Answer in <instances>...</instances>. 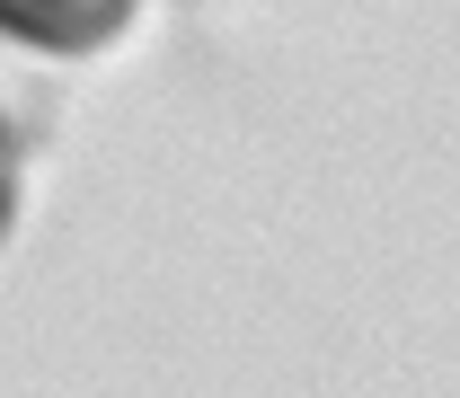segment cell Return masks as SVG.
Listing matches in <instances>:
<instances>
[{
  "mask_svg": "<svg viewBox=\"0 0 460 398\" xmlns=\"http://www.w3.org/2000/svg\"><path fill=\"white\" fill-rule=\"evenodd\" d=\"M133 0H0V36L36 45V54H98L107 36H124Z\"/></svg>",
  "mask_w": 460,
  "mask_h": 398,
  "instance_id": "1",
  "label": "cell"
},
{
  "mask_svg": "<svg viewBox=\"0 0 460 398\" xmlns=\"http://www.w3.org/2000/svg\"><path fill=\"white\" fill-rule=\"evenodd\" d=\"M18 213V133H9V115H0V230Z\"/></svg>",
  "mask_w": 460,
  "mask_h": 398,
  "instance_id": "2",
  "label": "cell"
}]
</instances>
